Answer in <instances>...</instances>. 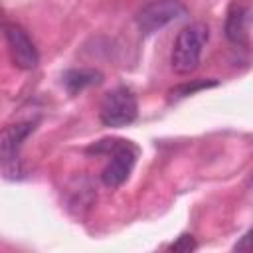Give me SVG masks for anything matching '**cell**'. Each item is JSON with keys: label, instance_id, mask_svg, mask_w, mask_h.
Masks as SVG:
<instances>
[{"label": "cell", "instance_id": "3957f363", "mask_svg": "<svg viewBox=\"0 0 253 253\" xmlns=\"http://www.w3.org/2000/svg\"><path fill=\"white\" fill-rule=\"evenodd\" d=\"M136 117H138V103L130 89L117 87L103 97L99 107V119L105 126L121 128L134 123Z\"/></svg>", "mask_w": 253, "mask_h": 253}, {"label": "cell", "instance_id": "277c9868", "mask_svg": "<svg viewBox=\"0 0 253 253\" xmlns=\"http://www.w3.org/2000/svg\"><path fill=\"white\" fill-rule=\"evenodd\" d=\"M188 8L180 0H150L136 14V24L142 34H154L168 24L184 18Z\"/></svg>", "mask_w": 253, "mask_h": 253}, {"label": "cell", "instance_id": "ba28073f", "mask_svg": "<svg viewBox=\"0 0 253 253\" xmlns=\"http://www.w3.org/2000/svg\"><path fill=\"white\" fill-rule=\"evenodd\" d=\"M103 81V73L97 69H89V67H81V69H69L63 75V85L71 95L81 93L87 87L99 85Z\"/></svg>", "mask_w": 253, "mask_h": 253}, {"label": "cell", "instance_id": "5b68a950", "mask_svg": "<svg viewBox=\"0 0 253 253\" xmlns=\"http://www.w3.org/2000/svg\"><path fill=\"white\" fill-rule=\"evenodd\" d=\"M4 36H6V42H8L12 63L18 69L30 71V69L38 67V63H40L38 47H36V43L32 42V38L28 36V32L22 26L6 24L4 26Z\"/></svg>", "mask_w": 253, "mask_h": 253}, {"label": "cell", "instance_id": "7a4b0ae2", "mask_svg": "<svg viewBox=\"0 0 253 253\" xmlns=\"http://www.w3.org/2000/svg\"><path fill=\"white\" fill-rule=\"evenodd\" d=\"M91 150L95 152H107L111 154L109 164L105 166V170L101 172V182L107 188H119L126 182V178L132 172V166L136 162V146L130 140H123V138H105L101 142H97Z\"/></svg>", "mask_w": 253, "mask_h": 253}, {"label": "cell", "instance_id": "8fae6325", "mask_svg": "<svg viewBox=\"0 0 253 253\" xmlns=\"http://www.w3.org/2000/svg\"><path fill=\"white\" fill-rule=\"evenodd\" d=\"M0 14H2V10H0Z\"/></svg>", "mask_w": 253, "mask_h": 253}, {"label": "cell", "instance_id": "6da1fadb", "mask_svg": "<svg viewBox=\"0 0 253 253\" xmlns=\"http://www.w3.org/2000/svg\"><path fill=\"white\" fill-rule=\"evenodd\" d=\"M210 40V30L204 22H194L182 28L174 40L170 63L178 75H190L202 61V51Z\"/></svg>", "mask_w": 253, "mask_h": 253}, {"label": "cell", "instance_id": "8992f818", "mask_svg": "<svg viewBox=\"0 0 253 253\" xmlns=\"http://www.w3.org/2000/svg\"><path fill=\"white\" fill-rule=\"evenodd\" d=\"M225 38L237 47H249L251 42V10L245 4H231L223 26Z\"/></svg>", "mask_w": 253, "mask_h": 253}, {"label": "cell", "instance_id": "30bf717a", "mask_svg": "<svg viewBox=\"0 0 253 253\" xmlns=\"http://www.w3.org/2000/svg\"><path fill=\"white\" fill-rule=\"evenodd\" d=\"M198 247V243L194 241V237L190 233H182L176 241H172L168 245V251H176V253H190Z\"/></svg>", "mask_w": 253, "mask_h": 253}, {"label": "cell", "instance_id": "9c48e42d", "mask_svg": "<svg viewBox=\"0 0 253 253\" xmlns=\"http://www.w3.org/2000/svg\"><path fill=\"white\" fill-rule=\"evenodd\" d=\"M215 85H217L215 79H210V81H206V79H196V81H192V83H182V85L174 87V89L170 91V97H172V99H182V97H188V95H192V93H196V91H202V89H208V87H215Z\"/></svg>", "mask_w": 253, "mask_h": 253}, {"label": "cell", "instance_id": "52a82bcc", "mask_svg": "<svg viewBox=\"0 0 253 253\" xmlns=\"http://www.w3.org/2000/svg\"><path fill=\"white\" fill-rule=\"evenodd\" d=\"M36 121H20L0 130V164L16 158L24 140L36 130Z\"/></svg>", "mask_w": 253, "mask_h": 253}]
</instances>
